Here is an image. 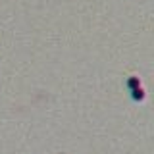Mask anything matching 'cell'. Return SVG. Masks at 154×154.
<instances>
[{"mask_svg": "<svg viewBox=\"0 0 154 154\" xmlns=\"http://www.w3.org/2000/svg\"><path fill=\"white\" fill-rule=\"evenodd\" d=\"M133 98L139 100V102H141V100H144V91H143V89H135V91H133Z\"/></svg>", "mask_w": 154, "mask_h": 154, "instance_id": "cell-2", "label": "cell"}, {"mask_svg": "<svg viewBox=\"0 0 154 154\" xmlns=\"http://www.w3.org/2000/svg\"><path fill=\"white\" fill-rule=\"evenodd\" d=\"M127 85H129V89H131V91H135V89H141V79H139V77H129Z\"/></svg>", "mask_w": 154, "mask_h": 154, "instance_id": "cell-1", "label": "cell"}]
</instances>
